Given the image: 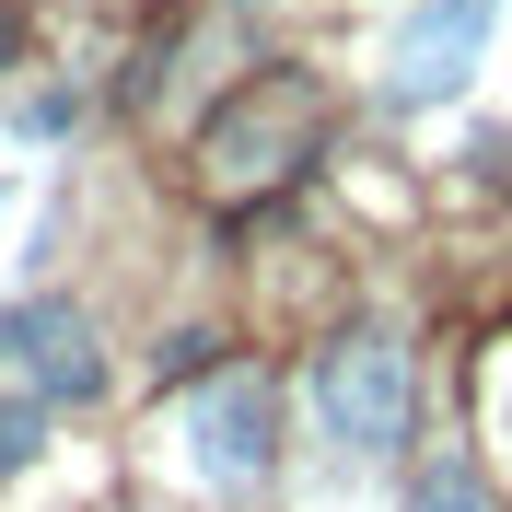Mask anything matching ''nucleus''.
<instances>
[{
    "label": "nucleus",
    "instance_id": "7ed1b4c3",
    "mask_svg": "<svg viewBox=\"0 0 512 512\" xmlns=\"http://www.w3.org/2000/svg\"><path fill=\"white\" fill-rule=\"evenodd\" d=\"M187 454H198L210 489H268L280 478V396H268L256 373H222L187 408Z\"/></svg>",
    "mask_w": 512,
    "mask_h": 512
},
{
    "label": "nucleus",
    "instance_id": "f03ea898",
    "mask_svg": "<svg viewBox=\"0 0 512 512\" xmlns=\"http://www.w3.org/2000/svg\"><path fill=\"white\" fill-rule=\"evenodd\" d=\"M489 0H419L408 24L384 35V94L396 105H443V94H466L478 82V59H489Z\"/></svg>",
    "mask_w": 512,
    "mask_h": 512
},
{
    "label": "nucleus",
    "instance_id": "20e7f679",
    "mask_svg": "<svg viewBox=\"0 0 512 512\" xmlns=\"http://www.w3.org/2000/svg\"><path fill=\"white\" fill-rule=\"evenodd\" d=\"M0 373H24L35 396H105L94 315H70V303H12V315H0Z\"/></svg>",
    "mask_w": 512,
    "mask_h": 512
},
{
    "label": "nucleus",
    "instance_id": "0eeeda50",
    "mask_svg": "<svg viewBox=\"0 0 512 512\" xmlns=\"http://www.w3.org/2000/svg\"><path fill=\"white\" fill-rule=\"evenodd\" d=\"M70 117H82V105H70V94H35V105H24V117H12V128H24V140H59Z\"/></svg>",
    "mask_w": 512,
    "mask_h": 512
},
{
    "label": "nucleus",
    "instance_id": "f257e3e1",
    "mask_svg": "<svg viewBox=\"0 0 512 512\" xmlns=\"http://www.w3.org/2000/svg\"><path fill=\"white\" fill-rule=\"evenodd\" d=\"M408 408H419V384H408V350L384 326H350L338 350H315V419L338 454H396Z\"/></svg>",
    "mask_w": 512,
    "mask_h": 512
},
{
    "label": "nucleus",
    "instance_id": "423d86ee",
    "mask_svg": "<svg viewBox=\"0 0 512 512\" xmlns=\"http://www.w3.org/2000/svg\"><path fill=\"white\" fill-rule=\"evenodd\" d=\"M47 454V396H0V478H24Z\"/></svg>",
    "mask_w": 512,
    "mask_h": 512
},
{
    "label": "nucleus",
    "instance_id": "39448f33",
    "mask_svg": "<svg viewBox=\"0 0 512 512\" xmlns=\"http://www.w3.org/2000/svg\"><path fill=\"white\" fill-rule=\"evenodd\" d=\"M408 512H501V501H489V478L466 466V454H443V466H419Z\"/></svg>",
    "mask_w": 512,
    "mask_h": 512
}]
</instances>
